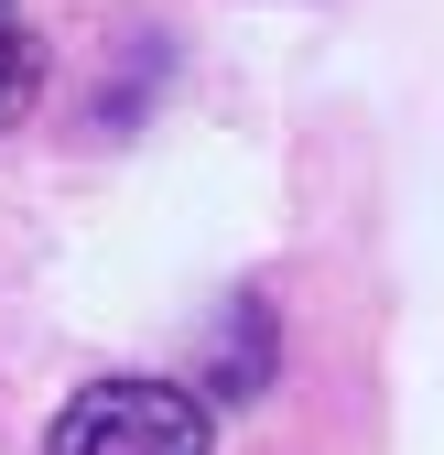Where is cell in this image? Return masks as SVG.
<instances>
[{
	"label": "cell",
	"mask_w": 444,
	"mask_h": 455,
	"mask_svg": "<svg viewBox=\"0 0 444 455\" xmlns=\"http://www.w3.org/2000/svg\"><path fill=\"white\" fill-rule=\"evenodd\" d=\"M44 455H206V402L174 379H87Z\"/></svg>",
	"instance_id": "obj_1"
},
{
	"label": "cell",
	"mask_w": 444,
	"mask_h": 455,
	"mask_svg": "<svg viewBox=\"0 0 444 455\" xmlns=\"http://www.w3.org/2000/svg\"><path fill=\"white\" fill-rule=\"evenodd\" d=\"M22 98H33V33H22L12 0H0V120H22Z\"/></svg>",
	"instance_id": "obj_2"
}]
</instances>
